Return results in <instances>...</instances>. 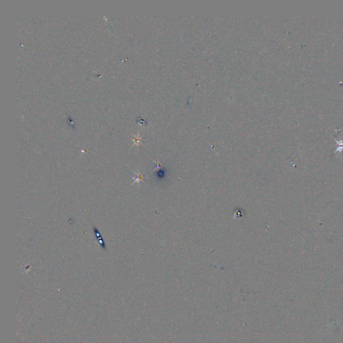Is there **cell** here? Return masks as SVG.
Segmentation results:
<instances>
[{
    "mask_svg": "<svg viewBox=\"0 0 343 343\" xmlns=\"http://www.w3.org/2000/svg\"><path fill=\"white\" fill-rule=\"evenodd\" d=\"M93 231H94V233H95V235L96 238L98 239V241L99 242L101 247H102V249L105 250L106 249V245H105V241H104L103 237L101 236V233L99 232V230L96 229L95 227H93Z\"/></svg>",
    "mask_w": 343,
    "mask_h": 343,
    "instance_id": "obj_1",
    "label": "cell"
}]
</instances>
